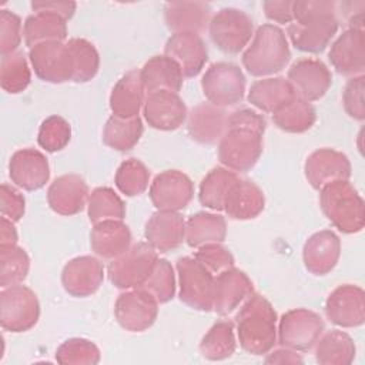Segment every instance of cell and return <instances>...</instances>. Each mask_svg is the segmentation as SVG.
Returning a JSON list of instances; mask_svg holds the SVG:
<instances>
[{
	"label": "cell",
	"mask_w": 365,
	"mask_h": 365,
	"mask_svg": "<svg viewBox=\"0 0 365 365\" xmlns=\"http://www.w3.org/2000/svg\"><path fill=\"white\" fill-rule=\"evenodd\" d=\"M100 356L98 346L86 338H70L56 351V361L61 365H94Z\"/></svg>",
	"instance_id": "bcb514c9"
},
{
	"label": "cell",
	"mask_w": 365,
	"mask_h": 365,
	"mask_svg": "<svg viewBox=\"0 0 365 365\" xmlns=\"http://www.w3.org/2000/svg\"><path fill=\"white\" fill-rule=\"evenodd\" d=\"M208 33L218 50L227 54H237L248 46L254 36V23L244 10L224 7L211 17Z\"/></svg>",
	"instance_id": "9c48e42d"
},
{
	"label": "cell",
	"mask_w": 365,
	"mask_h": 365,
	"mask_svg": "<svg viewBox=\"0 0 365 365\" xmlns=\"http://www.w3.org/2000/svg\"><path fill=\"white\" fill-rule=\"evenodd\" d=\"M115 187L127 197H135L143 194L150 182V170L147 165L137 160V158H128L123 161L114 177Z\"/></svg>",
	"instance_id": "f6af8a7d"
},
{
	"label": "cell",
	"mask_w": 365,
	"mask_h": 365,
	"mask_svg": "<svg viewBox=\"0 0 365 365\" xmlns=\"http://www.w3.org/2000/svg\"><path fill=\"white\" fill-rule=\"evenodd\" d=\"M157 259V251L148 242H137L111 259L107 267L108 279L120 289L141 288L153 272Z\"/></svg>",
	"instance_id": "8992f818"
},
{
	"label": "cell",
	"mask_w": 365,
	"mask_h": 365,
	"mask_svg": "<svg viewBox=\"0 0 365 365\" xmlns=\"http://www.w3.org/2000/svg\"><path fill=\"white\" fill-rule=\"evenodd\" d=\"M29 60L36 76L43 81L61 84L71 80V56L64 41H47L31 47Z\"/></svg>",
	"instance_id": "4fadbf2b"
},
{
	"label": "cell",
	"mask_w": 365,
	"mask_h": 365,
	"mask_svg": "<svg viewBox=\"0 0 365 365\" xmlns=\"http://www.w3.org/2000/svg\"><path fill=\"white\" fill-rule=\"evenodd\" d=\"M88 220L93 224L107 220H124L125 205L118 194L110 187H97L87 201Z\"/></svg>",
	"instance_id": "b9f144b4"
},
{
	"label": "cell",
	"mask_w": 365,
	"mask_h": 365,
	"mask_svg": "<svg viewBox=\"0 0 365 365\" xmlns=\"http://www.w3.org/2000/svg\"><path fill=\"white\" fill-rule=\"evenodd\" d=\"M71 140V125L61 115H50L40 124L37 143L48 151L56 153L63 150Z\"/></svg>",
	"instance_id": "c3c4849f"
},
{
	"label": "cell",
	"mask_w": 365,
	"mask_h": 365,
	"mask_svg": "<svg viewBox=\"0 0 365 365\" xmlns=\"http://www.w3.org/2000/svg\"><path fill=\"white\" fill-rule=\"evenodd\" d=\"M66 43L73 64L71 81L87 83L94 78L100 68V56L96 46L91 41L78 37L70 38Z\"/></svg>",
	"instance_id": "60d3db41"
},
{
	"label": "cell",
	"mask_w": 365,
	"mask_h": 365,
	"mask_svg": "<svg viewBox=\"0 0 365 365\" xmlns=\"http://www.w3.org/2000/svg\"><path fill=\"white\" fill-rule=\"evenodd\" d=\"M148 194L158 211H180L192 200L194 184L182 171L165 170L155 175Z\"/></svg>",
	"instance_id": "5bb4252c"
},
{
	"label": "cell",
	"mask_w": 365,
	"mask_h": 365,
	"mask_svg": "<svg viewBox=\"0 0 365 365\" xmlns=\"http://www.w3.org/2000/svg\"><path fill=\"white\" fill-rule=\"evenodd\" d=\"M9 175L14 185L26 191L40 190L50 178L48 160L36 148L17 150L9 161Z\"/></svg>",
	"instance_id": "44dd1931"
},
{
	"label": "cell",
	"mask_w": 365,
	"mask_h": 365,
	"mask_svg": "<svg viewBox=\"0 0 365 365\" xmlns=\"http://www.w3.org/2000/svg\"><path fill=\"white\" fill-rule=\"evenodd\" d=\"M144 127L140 117L121 118L111 115L103 128V143L120 153L130 151L140 141Z\"/></svg>",
	"instance_id": "74e56055"
},
{
	"label": "cell",
	"mask_w": 365,
	"mask_h": 365,
	"mask_svg": "<svg viewBox=\"0 0 365 365\" xmlns=\"http://www.w3.org/2000/svg\"><path fill=\"white\" fill-rule=\"evenodd\" d=\"M227 237V222L220 214L200 211L185 221V241L191 248L211 242H222Z\"/></svg>",
	"instance_id": "e575fe53"
},
{
	"label": "cell",
	"mask_w": 365,
	"mask_h": 365,
	"mask_svg": "<svg viewBox=\"0 0 365 365\" xmlns=\"http://www.w3.org/2000/svg\"><path fill=\"white\" fill-rule=\"evenodd\" d=\"M331 66L342 76H364L365 70V31L364 29H346L332 43L328 53Z\"/></svg>",
	"instance_id": "ffe728a7"
},
{
	"label": "cell",
	"mask_w": 365,
	"mask_h": 365,
	"mask_svg": "<svg viewBox=\"0 0 365 365\" xmlns=\"http://www.w3.org/2000/svg\"><path fill=\"white\" fill-rule=\"evenodd\" d=\"M144 86L140 70H130L117 80L110 94V110L121 118L138 117L144 106Z\"/></svg>",
	"instance_id": "4dcf8cb0"
},
{
	"label": "cell",
	"mask_w": 365,
	"mask_h": 365,
	"mask_svg": "<svg viewBox=\"0 0 365 365\" xmlns=\"http://www.w3.org/2000/svg\"><path fill=\"white\" fill-rule=\"evenodd\" d=\"M23 36L21 19L6 9L0 10V54L6 56L17 51Z\"/></svg>",
	"instance_id": "f907efd6"
},
{
	"label": "cell",
	"mask_w": 365,
	"mask_h": 365,
	"mask_svg": "<svg viewBox=\"0 0 365 365\" xmlns=\"http://www.w3.org/2000/svg\"><path fill=\"white\" fill-rule=\"evenodd\" d=\"M264 362L265 364H304V359L298 354V351L282 346L275 351L271 349L267 354V358L264 359Z\"/></svg>",
	"instance_id": "6f0895ef"
},
{
	"label": "cell",
	"mask_w": 365,
	"mask_h": 365,
	"mask_svg": "<svg viewBox=\"0 0 365 365\" xmlns=\"http://www.w3.org/2000/svg\"><path fill=\"white\" fill-rule=\"evenodd\" d=\"M364 90H365V77H351L342 91V104L346 114L358 121L365 118V103H364Z\"/></svg>",
	"instance_id": "816d5d0a"
},
{
	"label": "cell",
	"mask_w": 365,
	"mask_h": 365,
	"mask_svg": "<svg viewBox=\"0 0 365 365\" xmlns=\"http://www.w3.org/2000/svg\"><path fill=\"white\" fill-rule=\"evenodd\" d=\"M17 244V230L14 222L1 217L0 221V245H16Z\"/></svg>",
	"instance_id": "680465c9"
},
{
	"label": "cell",
	"mask_w": 365,
	"mask_h": 365,
	"mask_svg": "<svg viewBox=\"0 0 365 365\" xmlns=\"http://www.w3.org/2000/svg\"><path fill=\"white\" fill-rule=\"evenodd\" d=\"M0 208L1 217L17 222L26 211V200L14 187L3 182L0 187Z\"/></svg>",
	"instance_id": "f5cc1de1"
},
{
	"label": "cell",
	"mask_w": 365,
	"mask_h": 365,
	"mask_svg": "<svg viewBox=\"0 0 365 365\" xmlns=\"http://www.w3.org/2000/svg\"><path fill=\"white\" fill-rule=\"evenodd\" d=\"M265 207V197L262 190L251 180L237 178L231 185L225 202L224 211L231 220H252L258 217Z\"/></svg>",
	"instance_id": "f546056e"
},
{
	"label": "cell",
	"mask_w": 365,
	"mask_h": 365,
	"mask_svg": "<svg viewBox=\"0 0 365 365\" xmlns=\"http://www.w3.org/2000/svg\"><path fill=\"white\" fill-rule=\"evenodd\" d=\"M30 258L27 252L16 245H0V287L21 284L29 274Z\"/></svg>",
	"instance_id": "ee69618b"
},
{
	"label": "cell",
	"mask_w": 365,
	"mask_h": 365,
	"mask_svg": "<svg viewBox=\"0 0 365 365\" xmlns=\"http://www.w3.org/2000/svg\"><path fill=\"white\" fill-rule=\"evenodd\" d=\"M315 120L317 111L314 106L298 96L272 114L274 124L279 130L292 134L308 131L314 125Z\"/></svg>",
	"instance_id": "ab89813d"
},
{
	"label": "cell",
	"mask_w": 365,
	"mask_h": 365,
	"mask_svg": "<svg viewBox=\"0 0 365 365\" xmlns=\"http://www.w3.org/2000/svg\"><path fill=\"white\" fill-rule=\"evenodd\" d=\"M104 279V267L96 257L81 255L70 259L61 271V284L67 294L77 298L93 295Z\"/></svg>",
	"instance_id": "d6986e66"
},
{
	"label": "cell",
	"mask_w": 365,
	"mask_h": 365,
	"mask_svg": "<svg viewBox=\"0 0 365 365\" xmlns=\"http://www.w3.org/2000/svg\"><path fill=\"white\" fill-rule=\"evenodd\" d=\"M141 288L148 291L158 304H165L173 299L175 294V274L171 262L158 258L153 272Z\"/></svg>",
	"instance_id": "7dc6e473"
},
{
	"label": "cell",
	"mask_w": 365,
	"mask_h": 365,
	"mask_svg": "<svg viewBox=\"0 0 365 365\" xmlns=\"http://www.w3.org/2000/svg\"><path fill=\"white\" fill-rule=\"evenodd\" d=\"M211 6L204 1H168L164 6V21L174 33H200L211 20Z\"/></svg>",
	"instance_id": "f1b7e54d"
},
{
	"label": "cell",
	"mask_w": 365,
	"mask_h": 365,
	"mask_svg": "<svg viewBox=\"0 0 365 365\" xmlns=\"http://www.w3.org/2000/svg\"><path fill=\"white\" fill-rule=\"evenodd\" d=\"M147 242L158 252H168L185 241V220L178 211H155L145 222Z\"/></svg>",
	"instance_id": "d4e9b609"
},
{
	"label": "cell",
	"mask_w": 365,
	"mask_h": 365,
	"mask_svg": "<svg viewBox=\"0 0 365 365\" xmlns=\"http://www.w3.org/2000/svg\"><path fill=\"white\" fill-rule=\"evenodd\" d=\"M237 173L225 168L215 167L212 168L200 182L198 198L200 202L214 211L224 210L225 197L231 188V185L237 181Z\"/></svg>",
	"instance_id": "f35d334b"
},
{
	"label": "cell",
	"mask_w": 365,
	"mask_h": 365,
	"mask_svg": "<svg viewBox=\"0 0 365 365\" xmlns=\"http://www.w3.org/2000/svg\"><path fill=\"white\" fill-rule=\"evenodd\" d=\"M164 54L173 58L184 77H195L208 60L207 44L197 33H174L164 46Z\"/></svg>",
	"instance_id": "603a6c76"
},
{
	"label": "cell",
	"mask_w": 365,
	"mask_h": 365,
	"mask_svg": "<svg viewBox=\"0 0 365 365\" xmlns=\"http://www.w3.org/2000/svg\"><path fill=\"white\" fill-rule=\"evenodd\" d=\"M140 76L147 94L157 91L178 93L184 81L180 66L165 54L153 56L147 60L140 70Z\"/></svg>",
	"instance_id": "1f68e13d"
},
{
	"label": "cell",
	"mask_w": 365,
	"mask_h": 365,
	"mask_svg": "<svg viewBox=\"0 0 365 365\" xmlns=\"http://www.w3.org/2000/svg\"><path fill=\"white\" fill-rule=\"evenodd\" d=\"M294 21L287 34L292 46L305 53H321L327 48L339 27L336 1L297 0L292 6Z\"/></svg>",
	"instance_id": "7a4b0ae2"
},
{
	"label": "cell",
	"mask_w": 365,
	"mask_h": 365,
	"mask_svg": "<svg viewBox=\"0 0 365 365\" xmlns=\"http://www.w3.org/2000/svg\"><path fill=\"white\" fill-rule=\"evenodd\" d=\"M325 315L336 327L356 328L365 321V292L354 284L336 287L325 301Z\"/></svg>",
	"instance_id": "9a60e30c"
},
{
	"label": "cell",
	"mask_w": 365,
	"mask_h": 365,
	"mask_svg": "<svg viewBox=\"0 0 365 365\" xmlns=\"http://www.w3.org/2000/svg\"><path fill=\"white\" fill-rule=\"evenodd\" d=\"M319 205L328 221L344 234L359 232L365 225L364 200L349 180H338L319 190Z\"/></svg>",
	"instance_id": "5b68a950"
},
{
	"label": "cell",
	"mask_w": 365,
	"mask_h": 365,
	"mask_svg": "<svg viewBox=\"0 0 365 365\" xmlns=\"http://www.w3.org/2000/svg\"><path fill=\"white\" fill-rule=\"evenodd\" d=\"M23 36L29 48L47 41H64L67 37V20L54 13L34 11L24 20Z\"/></svg>",
	"instance_id": "836d02e7"
},
{
	"label": "cell",
	"mask_w": 365,
	"mask_h": 365,
	"mask_svg": "<svg viewBox=\"0 0 365 365\" xmlns=\"http://www.w3.org/2000/svg\"><path fill=\"white\" fill-rule=\"evenodd\" d=\"M227 117L224 108L208 101L200 103L187 115L188 135L204 145L217 144L225 133Z\"/></svg>",
	"instance_id": "4316f807"
},
{
	"label": "cell",
	"mask_w": 365,
	"mask_h": 365,
	"mask_svg": "<svg viewBox=\"0 0 365 365\" xmlns=\"http://www.w3.org/2000/svg\"><path fill=\"white\" fill-rule=\"evenodd\" d=\"M90 245L103 259H114L131 247V231L123 220H107L93 224Z\"/></svg>",
	"instance_id": "83f0119b"
},
{
	"label": "cell",
	"mask_w": 365,
	"mask_h": 365,
	"mask_svg": "<svg viewBox=\"0 0 365 365\" xmlns=\"http://www.w3.org/2000/svg\"><path fill=\"white\" fill-rule=\"evenodd\" d=\"M338 6H341L342 11H336V17L341 13L346 20L348 29H364V10H365L364 1H346Z\"/></svg>",
	"instance_id": "9f6ffc18"
},
{
	"label": "cell",
	"mask_w": 365,
	"mask_h": 365,
	"mask_svg": "<svg viewBox=\"0 0 365 365\" xmlns=\"http://www.w3.org/2000/svg\"><path fill=\"white\" fill-rule=\"evenodd\" d=\"M31 80V71L26 56L21 51H13L1 56L0 63V86L10 94L21 93Z\"/></svg>",
	"instance_id": "7bdbcfd3"
},
{
	"label": "cell",
	"mask_w": 365,
	"mask_h": 365,
	"mask_svg": "<svg viewBox=\"0 0 365 365\" xmlns=\"http://www.w3.org/2000/svg\"><path fill=\"white\" fill-rule=\"evenodd\" d=\"M252 292L254 287L248 275L231 267L215 275L212 311L218 315H228L242 305Z\"/></svg>",
	"instance_id": "7402d4cb"
},
{
	"label": "cell",
	"mask_w": 365,
	"mask_h": 365,
	"mask_svg": "<svg viewBox=\"0 0 365 365\" xmlns=\"http://www.w3.org/2000/svg\"><path fill=\"white\" fill-rule=\"evenodd\" d=\"M341 240L331 230L314 232L304 244L302 259L305 268L314 275H327L338 264Z\"/></svg>",
	"instance_id": "484cf974"
},
{
	"label": "cell",
	"mask_w": 365,
	"mask_h": 365,
	"mask_svg": "<svg viewBox=\"0 0 365 365\" xmlns=\"http://www.w3.org/2000/svg\"><path fill=\"white\" fill-rule=\"evenodd\" d=\"M143 114L151 128L173 131L185 123L188 111L178 93L157 91L147 94Z\"/></svg>",
	"instance_id": "e0dca14e"
},
{
	"label": "cell",
	"mask_w": 365,
	"mask_h": 365,
	"mask_svg": "<svg viewBox=\"0 0 365 365\" xmlns=\"http://www.w3.org/2000/svg\"><path fill=\"white\" fill-rule=\"evenodd\" d=\"M77 4L74 1H31L33 11L54 13L64 20H70L74 16Z\"/></svg>",
	"instance_id": "11a10c76"
},
{
	"label": "cell",
	"mask_w": 365,
	"mask_h": 365,
	"mask_svg": "<svg viewBox=\"0 0 365 365\" xmlns=\"http://www.w3.org/2000/svg\"><path fill=\"white\" fill-rule=\"evenodd\" d=\"M305 178L315 190H321L324 185L338 181L349 180L351 163L348 157L334 148H318L312 151L304 164Z\"/></svg>",
	"instance_id": "ac0fdd59"
},
{
	"label": "cell",
	"mask_w": 365,
	"mask_h": 365,
	"mask_svg": "<svg viewBox=\"0 0 365 365\" xmlns=\"http://www.w3.org/2000/svg\"><path fill=\"white\" fill-rule=\"evenodd\" d=\"M287 78L292 84L297 96L308 103L322 98L332 84V74L327 64L311 57L294 61Z\"/></svg>",
	"instance_id": "2e32d148"
},
{
	"label": "cell",
	"mask_w": 365,
	"mask_h": 365,
	"mask_svg": "<svg viewBox=\"0 0 365 365\" xmlns=\"http://www.w3.org/2000/svg\"><path fill=\"white\" fill-rule=\"evenodd\" d=\"M297 97L292 84L285 77H264L251 84L248 101L264 113L274 114Z\"/></svg>",
	"instance_id": "d6a6232c"
},
{
	"label": "cell",
	"mask_w": 365,
	"mask_h": 365,
	"mask_svg": "<svg viewBox=\"0 0 365 365\" xmlns=\"http://www.w3.org/2000/svg\"><path fill=\"white\" fill-rule=\"evenodd\" d=\"M315 359L322 365H349L355 358V342L344 331L332 329L315 342Z\"/></svg>",
	"instance_id": "d590c367"
},
{
	"label": "cell",
	"mask_w": 365,
	"mask_h": 365,
	"mask_svg": "<svg viewBox=\"0 0 365 365\" xmlns=\"http://www.w3.org/2000/svg\"><path fill=\"white\" fill-rule=\"evenodd\" d=\"M40 317V304L33 289L16 284L1 288L0 324L4 331L26 332L31 329Z\"/></svg>",
	"instance_id": "30bf717a"
},
{
	"label": "cell",
	"mask_w": 365,
	"mask_h": 365,
	"mask_svg": "<svg viewBox=\"0 0 365 365\" xmlns=\"http://www.w3.org/2000/svg\"><path fill=\"white\" fill-rule=\"evenodd\" d=\"M201 88L208 103L221 108L235 106L244 98L245 76L237 64L218 61L205 70Z\"/></svg>",
	"instance_id": "ba28073f"
},
{
	"label": "cell",
	"mask_w": 365,
	"mask_h": 365,
	"mask_svg": "<svg viewBox=\"0 0 365 365\" xmlns=\"http://www.w3.org/2000/svg\"><path fill=\"white\" fill-rule=\"evenodd\" d=\"M292 0H267L262 3V10L267 19L271 21L285 24L294 21V13H292Z\"/></svg>",
	"instance_id": "db71d44e"
},
{
	"label": "cell",
	"mask_w": 365,
	"mask_h": 365,
	"mask_svg": "<svg viewBox=\"0 0 365 365\" xmlns=\"http://www.w3.org/2000/svg\"><path fill=\"white\" fill-rule=\"evenodd\" d=\"M277 312L261 294L252 292L235 317L241 348L251 355H265L277 344Z\"/></svg>",
	"instance_id": "3957f363"
},
{
	"label": "cell",
	"mask_w": 365,
	"mask_h": 365,
	"mask_svg": "<svg viewBox=\"0 0 365 365\" xmlns=\"http://www.w3.org/2000/svg\"><path fill=\"white\" fill-rule=\"evenodd\" d=\"M175 268L180 285V301L197 311H212L215 275L194 257L178 258Z\"/></svg>",
	"instance_id": "52a82bcc"
},
{
	"label": "cell",
	"mask_w": 365,
	"mask_h": 365,
	"mask_svg": "<svg viewBox=\"0 0 365 365\" xmlns=\"http://www.w3.org/2000/svg\"><path fill=\"white\" fill-rule=\"evenodd\" d=\"M267 121L251 108H238L228 114L227 128L218 141V160L234 171H250L262 154V137Z\"/></svg>",
	"instance_id": "6da1fadb"
},
{
	"label": "cell",
	"mask_w": 365,
	"mask_h": 365,
	"mask_svg": "<svg viewBox=\"0 0 365 365\" xmlns=\"http://www.w3.org/2000/svg\"><path fill=\"white\" fill-rule=\"evenodd\" d=\"M324 332L319 314L307 308H294L284 312L278 322L277 341L281 346L294 351H309Z\"/></svg>",
	"instance_id": "8fae6325"
},
{
	"label": "cell",
	"mask_w": 365,
	"mask_h": 365,
	"mask_svg": "<svg viewBox=\"0 0 365 365\" xmlns=\"http://www.w3.org/2000/svg\"><path fill=\"white\" fill-rule=\"evenodd\" d=\"M194 258L214 275L234 267L232 254L220 242H211L198 247L194 252Z\"/></svg>",
	"instance_id": "681fc988"
},
{
	"label": "cell",
	"mask_w": 365,
	"mask_h": 365,
	"mask_svg": "<svg viewBox=\"0 0 365 365\" xmlns=\"http://www.w3.org/2000/svg\"><path fill=\"white\" fill-rule=\"evenodd\" d=\"M291 50L285 33L275 24H262L242 53V66L254 77L279 73L288 64Z\"/></svg>",
	"instance_id": "277c9868"
},
{
	"label": "cell",
	"mask_w": 365,
	"mask_h": 365,
	"mask_svg": "<svg viewBox=\"0 0 365 365\" xmlns=\"http://www.w3.org/2000/svg\"><path fill=\"white\" fill-rule=\"evenodd\" d=\"M235 325L228 319L217 321L200 342V352L208 361L227 359L235 352Z\"/></svg>",
	"instance_id": "8d00e7d4"
},
{
	"label": "cell",
	"mask_w": 365,
	"mask_h": 365,
	"mask_svg": "<svg viewBox=\"0 0 365 365\" xmlns=\"http://www.w3.org/2000/svg\"><path fill=\"white\" fill-rule=\"evenodd\" d=\"M90 192L86 180L78 174L57 177L47 190L50 208L60 215H76L86 207Z\"/></svg>",
	"instance_id": "cb8c5ba5"
},
{
	"label": "cell",
	"mask_w": 365,
	"mask_h": 365,
	"mask_svg": "<svg viewBox=\"0 0 365 365\" xmlns=\"http://www.w3.org/2000/svg\"><path fill=\"white\" fill-rule=\"evenodd\" d=\"M158 302L143 288L125 289L118 295L114 315L121 328L130 332H143L157 319Z\"/></svg>",
	"instance_id": "7c38bea8"
}]
</instances>
